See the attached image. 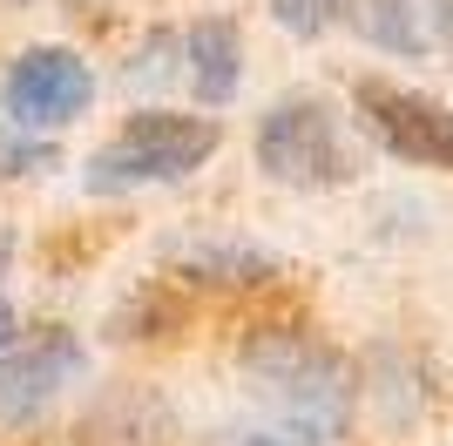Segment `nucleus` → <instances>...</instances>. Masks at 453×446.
I'll return each mask as SVG.
<instances>
[{
    "label": "nucleus",
    "mask_w": 453,
    "mask_h": 446,
    "mask_svg": "<svg viewBox=\"0 0 453 446\" xmlns=\"http://www.w3.org/2000/svg\"><path fill=\"white\" fill-rule=\"evenodd\" d=\"M365 129L379 135V149H393L413 169H453V109H440L434 95L399 88V81H359L352 88Z\"/></svg>",
    "instance_id": "20e7f679"
},
{
    "label": "nucleus",
    "mask_w": 453,
    "mask_h": 446,
    "mask_svg": "<svg viewBox=\"0 0 453 446\" xmlns=\"http://www.w3.org/2000/svg\"><path fill=\"white\" fill-rule=\"evenodd\" d=\"M224 446H304V440H291V433H237Z\"/></svg>",
    "instance_id": "9b49d317"
},
{
    "label": "nucleus",
    "mask_w": 453,
    "mask_h": 446,
    "mask_svg": "<svg viewBox=\"0 0 453 446\" xmlns=\"http://www.w3.org/2000/svg\"><path fill=\"white\" fill-rule=\"evenodd\" d=\"M271 20L298 41H319L332 20H339V0H271Z\"/></svg>",
    "instance_id": "9d476101"
},
{
    "label": "nucleus",
    "mask_w": 453,
    "mask_h": 446,
    "mask_svg": "<svg viewBox=\"0 0 453 446\" xmlns=\"http://www.w3.org/2000/svg\"><path fill=\"white\" fill-rule=\"evenodd\" d=\"M257 169L284 189H339L359 176V156L325 95H284L257 122Z\"/></svg>",
    "instance_id": "f03ea898"
},
{
    "label": "nucleus",
    "mask_w": 453,
    "mask_h": 446,
    "mask_svg": "<svg viewBox=\"0 0 453 446\" xmlns=\"http://www.w3.org/2000/svg\"><path fill=\"white\" fill-rule=\"evenodd\" d=\"M183 271H189V278L250 284V278H271V258H265V250H250V243H189Z\"/></svg>",
    "instance_id": "1a4fd4ad"
},
{
    "label": "nucleus",
    "mask_w": 453,
    "mask_h": 446,
    "mask_svg": "<svg viewBox=\"0 0 453 446\" xmlns=\"http://www.w3.org/2000/svg\"><path fill=\"white\" fill-rule=\"evenodd\" d=\"M339 14L386 55H434L447 27V0H339Z\"/></svg>",
    "instance_id": "0eeeda50"
},
{
    "label": "nucleus",
    "mask_w": 453,
    "mask_h": 446,
    "mask_svg": "<svg viewBox=\"0 0 453 446\" xmlns=\"http://www.w3.org/2000/svg\"><path fill=\"white\" fill-rule=\"evenodd\" d=\"M183 48H189V88H196V102L224 109L237 95V81H244V41H237V27L230 20H196L183 35Z\"/></svg>",
    "instance_id": "6e6552de"
},
{
    "label": "nucleus",
    "mask_w": 453,
    "mask_h": 446,
    "mask_svg": "<svg viewBox=\"0 0 453 446\" xmlns=\"http://www.w3.org/2000/svg\"><path fill=\"white\" fill-rule=\"evenodd\" d=\"M81 372H88V352H81V338H68V332L7 338V345H0V427L41 419Z\"/></svg>",
    "instance_id": "39448f33"
},
{
    "label": "nucleus",
    "mask_w": 453,
    "mask_h": 446,
    "mask_svg": "<svg viewBox=\"0 0 453 446\" xmlns=\"http://www.w3.org/2000/svg\"><path fill=\"white\" fill-rule=\"evenodd\" d=\"M0 102H7V115H14L20 129H61V122L88 115L95 74L68 48H27L7 68V81H0Z\"/></svg>",
    "instance_id": "423d86ee"
},
{
    "label": "nucleus",
    "mask_w": 453,
    "mask_h": 446,
    "mask_svg": "<svg viewBox=\"0 0 453 446\" xmlns=\"http://www.w3.org/2000/svg\"><path fill=\"white\" fill-rule=\"evenodd\" d=\"M224 129L210 115H176V109H142L129 115L88 163V189H129V183H176L189 169L217 156Z\"/></svg>",
    "instance_id": "7ed1b4c3"
},
{
    "label": "nucleus",
    "mask_w": 453,
    "mask_h": 446,
    "mask_svg": "<svg viewBox=\"0 0 453 446\" xmlns=\"http://www.w3.org/2000/svg\"><path fill=\"white\" fill-rule=\"evenodd\" d=\"M7 332H14V311H7V297H0V345H7Z\"/></svg>",
    "instance_id": "ddd939ff"
},
{
    "label": "nucleus",
    "mask_w": 453,
    "mask_h": 446,
    "mask_svg": "<svg viewBox=\"0 0 453 446\" xmlns=\"http://www.w3.org/2000/svg\"><path fill=\"white\" fill-rule=\"evenodd\" d=\"M440 48L453 55V0H447V27H440Z\"/></svg>",
    "instance_id": "f8f14e48"
},
{
    "label": "nucleus",
    "mask_w": 453,
    "mask_h": 446,
    "mask_svg": "<svg viewBox=\"0 0 453 446\" xmlns=\"http://www.w3.org/2000/svg\"><path fill=\"white\" fill-rule=\"evenodd\" d=\"M7 258H14V237H7V230H0V271H7Z\"/></svg>",
    "instance_id": "4468645a"
},
{
    "label": "nucleus",
    "mask_w": 453,
    "mask_h": 446,
    "mask_svg": "<svg viewBox=\"0 0 453 446\" xmlns=\"http://www.w3.org/2000/svg\"><path fill=\"white\" fill-rule=\"evenodd\" d=\"M244 386L278 419V433L304 446H332L352 427V365L304 332H257L244 345Z\"/></svg>",
    "instance_id": "f257e3e1"
}]
</instances>
